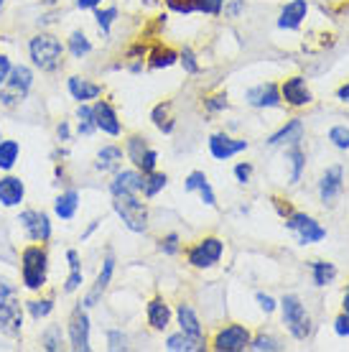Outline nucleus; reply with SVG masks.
Returning a JSON list of instances; mask_svg holds the SVG:
<instances>
[{
    "label": "nucleus",
    "mask_w": 349,
    "mask_h": 352,
    "mask_svg": "<svg viewBox=\"0 0 349 352\" xmlns=\"http://www.w3.org/2000/svg\"><path fill=\"white\" fill-rule=\"evenodd\" d=\"M28 54L38 69L44 72H54L61 67V56H64V46L56 36L52 34H38L31 38L28 44Z\"/></svg>",
    "instance_id": "nucleus-1"
},
{
    "label": "nucleus",
    "mask_w": 349,
    "mask_h": 352,
    "mask_svg": "<svg viewBox=\"0 0 349 352\" xmlns=\"http://www.w3.org/2000/svg\"><path fill=\"white\" fill-rule=\"evenodd\" d=\"M113 207L133 232H146L148 228V207L140 202L138 194H113Z\"/></svg>",
    "instance_id": "nucleus-2"
},
{
    "label": "nucleus",
    "mask_w": 349,
    "mask_h": 352,
    "mask_svg": "<svg viewBox=\"0 0 349 352\" xmlns=\"http://www.w3.org/2000/svg\"><path fill=\"white\" fill-rule=\"evenodd\" d=\"M46 268H49V258L41 245H31L23 250L21 256V273H23V283L26 289L38 291L46 283Z\"/></svg>",
    "instance_id": "nucleus-3"
},
{
    "label": "nucleus",
    "mask_w": 349,
    "mask_h": 352,
    "mask_svg": "<svg viewBox=\"0 0 349 352\" xmlns=\"http://www.w3.org/2000/svg\"><path fill=\"white\" fill-rule=\"evenodd\" d=\"M34 85V74L28 67H13L8 74V80L0 85V102L3 105H18V102H23L28 95V89Z\"/></svg>",
    "instance_id": "nucleus-4"
},
{
    "label": "nucleus",
    "mask_w": 349,
    "mask_h": 352,
    "mask_svg": "<svg viewBox=\"0 0 349 352\" xmlns=\"http://www.w3.org/2000/svg\"><path fill=\"white\" fill-rule=\"evenodd\" d=\"M280 309H283V322L289 324L291 335L296 337V340H306V337L311 335V319H308L298 296H293V294L286 296V299L280 301Z\"/></svg>",
    "instance_id": "nucleus-5"
},
{
    "label": "nucleus",
    "mask_w": 349,
    "mask_h": 352,
    "mask_svg": "<svg viewBox=\"0 0 349 352\" xmlns=\"http://www.w3.org/2000/svg\"><path fill=\"white\" fill-rule=\"evenodd\" d=\"M286 228L293 230L298 235V243H319V240L326 238V230L314 220V217H308V214H298V212H291L289 220H286Z\"/></svg>",
    "instance_id": "nucleus-6"
},
{
    "label": "nucleus",
    "mask_w": 349,
    "mask_h": 352,
    "mask_svg": "<svg viewBox=\"0 0 349 352\" xmlns=\"http://www.w3.org/2000/svg\"><path fill=\"white\" fill-rule=\"evenodd\" d=\"M250 332L243 324H229L225 329H219L214 337V350L219 352H240L245 347H250Z\"/></svg>",
    "instance_id": "nucleus-7"
},
{
    "label": "nucleus",
    "mask_w": 349,
    "mask_h": 352,
    "mask_svg": "<svg viewBox=\"0 0 349 352\" xmlns=\"http://www.w3.org/2000/svg\"><path fill=\"white\" fill-rule=\"evenodd\" d=\"M222 250L225 248H222V240L219 238H204L189 250V263L194 268H210V265H214L222 258Z\"/></svg>",
    "instance_id": "nucleus-8"
},
{
    "label": "nucleus",
    "mask_w": 349,
    "mask_h": 352,
    "mask_svg": "<svg viewBox=\"0 0 349 352\" xmlns=\"http://www.w3.org/2000/svg\"><path fill=\"white\" fill-rule=\"evenodd\" d=\"M21 225L26 230V235L34 243H46V240L52 238V222L46 217L44 212H36V210H26L21 212Z\"/></svg>",
    "instance_id": "nucleus-9"
},
{
    "label": "nucleus",
    "mask_w": 349,
    "mask_h": 352,
    "mask_svg": "<svg viewBox=\"0 0 349 352\" xmlns=\"http://www.w3.org/2000/svg\"><path fill=\"white\" fill-rule=\"evenodd\" d=\"M21 327H23V311H21V304L8 299H0V332L10 337L21 335Z\"/></svg>",
    "instance_id": "nucleus-10"
},
{
    "label": "nucleus",
    "mask_w": 349,
    "mask_h": 352,
    "mask_svg": "<svg viewBox=\"0 0 349 352\" xmlns=\"http://www.w3.org/2000/svg\"><path fill=\"white\" fill-rule=\"evenodd\" d=\"M69 342H71V350H77V352L89 350V317L82 311V307H77L74 314H71Z\"/></svg>",
    "instance_id": "nucleus-11"
},
{
    "label": "nucleus",
    "mask_w": 349,
    "mask_h": 352,
    "mask_svg": "<svg viewBox=\"0 0 349 352\" xmlns=\"http://www.w3.org/2000/svg\"><path fill=\"white\" fill-rule=\"evenodd\" d=\"M280 97L293 107H304L311 102V92H308V87H306L304 77H291V80L283 82Z\"/></svg>",
    "instance_id": "nucleus-12"
},
{
    "label": "nucleus",
    "mask_w": 349,
    "mask_h": 352,
    "mask_svg": "<svg viewBox=\"0 0 349 352\" xmlns=\"http://www.w3.org/2000/svg\"><path fill=\"white\" fill-rule=\"evenodd\" d=\"M245 148H247V141H232L229 135H222V133H217V135L210 138V151L217 161L232 159L235 153H240V151H245Z\"/></svg>",
    "instance_id": "nucleus-13"
},
{
    "label": "nucleus",
    "mask_w": 349,
    "mask_h": 352,
    "mask_svg": "<svg viewBox=\"0 0 349 352\" xmlns=\"http://www.w3.org/2000/svg\"><path fill=\"white\" fill-rule=\"evenodd\" d=\"M280 92L278 87L273 85V82H268V85H258V87H253L250 92H247V102L253 107H278L280 105Z\"/></svg>",
    "instance_id": "nucleus-14"
},
{
    "label": "nucleus",
    "mask_w": 349,
    "mask_h": 352,
    "mask_svg": "<svg viewBox=\"0 0 349 352\" xmlns=\"http://www.w3.org/2000/svg\"><path fill=\"white\" fill-rule=\"evenodd\" d=\"M23 194H26V186L21 179H16V176L0 179V204L3 207H18L23 202Z\"/></svg>",
    "instance_id": "nucleus-15"
},
{
    "label": "nucleus",
    "mask_w": 349,
    "mask_h": 352,
    "mask_svg": "<svg viewBox=\"0 0 349 352\" xmlns=\"http://www.w3.org/2000/svg\"><path fill=\"white\" fill-rule=\"evenodd\" d=\"M92 115H95V125L102 133H107V135H120V120H117L115 110L107 102H97L92 107Z\"/></svg>",
    "instance_id": "nucleus-16"
},
{
    "label": "nucleus",
    "mask_w": 349,
    "mask_h": 352,
    "mask_svg": "<svg viewBox=\"0 0 349 352\" xmlns=\"http://www.w3.org/2000/svg\"><path fill=\"white\" fill-rule=\"evenodd\" d=\"M306 13H308V6H306V0H291L289 6L280 10L278 26L293 31V28L301 26V21L306 18Z\"/></svg>",
    "instance_id": "nucleus-17"
},
{
    "label": "nucleus",
    "mask_w": 349,
    "mask_h": 352,
    "mask_svg": "<svg viewBox=\"0 0 349 352\" xmlns=\"http://www.w3.org/2000/svg\"><path fill=\"white\" fill-rule=\"evenodd\" d=\"M140 189H143V174L138 171H117L110 184L113 194H138Z\"/></svg>",
    "instance_id": "nucleus-18"
},
{
    "label": "nucleus",
    "mask_w": 349,
    "mask_h": 352,
    "mask_svg": "<svg viewBox=\"0 0 349 352\" xmlns=\"http://www.w3.org/2000/svg\"><path fill=\"white\" fill-rule=\"evenodd\" d=\"M113 271H115V261H113V256H107L105 261H102V271H100V276H97V283H95V289L89 291L87 296H85V307H95L97 304V299L102 296V291L110 286V278H113Z\"/></svg>",
    "instance_id": "nucleus-19"
},
{
    "label": "nucleus",
    "mask_w": 349,
    "mask_h": 352,
    "mask_svg": "<svg viewBox=\"0 0 349 352\" xmlns=\"http://www.w3.org/2000/svg\"><path fill=\"white\" fill-rule=\"evenodd\" d=\"M339 192H341V168L339 166L326 168V174H324L322 182H319V197H322V202L337 199Z\"/></svg>",
    "instance_id": "nucleus-20"
},
{
    "label": "nucleus",
    "mask_w": 349,
    "mask_h": 352,
    "mask_svg": "<svg viewBox=\"0 0 349 352\" xmlns=\"http://www.w3.org/2000/svg\"><path fill=\"white\" fill-rule=\"evenodd\" d=\"M69 92L74 100H79V102H87V100H95V97L102 95V87L100 85H95V82H87L82 80V77H71L69 80Z\"/></svg>",
    "instance_id": "nucleus-21"
},
{
    "label": "nucleus",
    "mask_w": 349,
    "mask_h": 352,
    "mask_svg": "<svg viewBox=\"0 0 349 352\" xmlns=\"http://www.w3.org/2000/svg\"><path fill=\"white\" fill-rule=\"evenodd\" d=\"M168 322H171V309H168V304L164 299H153L148 304V324L153 327V329H158V332H164L168 327Z\"/></svg>",
    "instance_id": "nucleus-22"
},
{
    "label": "nucleus",
    "mask_w": 349,
    "mask_h": 352,
    "mask_svg": "<svg viewBox=\"0 0 349 352\" xmlns=\"http://www.w3.org/2000/svg\"><path fill=\"white\" fill-rule=\"evenodd\" d=\"M301 135H304V123L301 120H291L289 125H283L278 133H273L271 138H268V143L271 146H280V143H296L301 141Z\"/></svg>",
    "instance_id": "nucleus-23"
},
{
    "label": "nucleus",
    "mask_w": 349,
    "mask_h": 352,
    "mask_svg": "<svg viewBox=\"0 0 349 352\" xmlns=\"http://www.w3.org/2000/svg\"><path fill=\"white\" fill-rule=\"evenodd\" d=\"M166 347L171 352H196V350H204V342H201V337H192L186 335V332H179V335L168 337Z\"/></svg>",
    "instance_id": "nucleus-24"
},
{
    "label": "nucleus",
    "mask_w": 349,
    "mask_h": 352,
    "mask_svg": "<svg viewBox=\"0 0 349 352\" xmlns=\"http://www.w3.org/2000/svg\"><path fill=\"white\" fill-rule=\"evenodd\" d=\"M176 314H179L181 332H186V335H192V337H201V324L189 304H179V311H176Z\"/></svg>",
    "instance_id": "nucleus-25"
},
{
    "label": "nucleus",
    "mask_w": 349,
    "mask_h": 352,
    "mask_svg": "<svg viewBox=\"0 0 349 352\" xmlns=\"http://www.w3.org/2000/svg\"><path fill=\"white\" fill-rule=\"evenodd\" d=\"M79 207V194L74 192V189H69V192H64L54 202V210H56V214H59L61 220H71L74 217V212H77Z\"/></svg>",
    "instance_id": "nucleus-26"
},
{
    "label": "nucleus",
    "mask_w": 349,
    "mask_h": 352,
    "mask_svg": "<svg viewBox=\"0 0 349 352\" xmlns=\"http://www.w3.org/2000/svg\"><path fill=\"white\" fill-rule=\"evenodd\" d=\"M67 261H69V278H67V286H64V291L67 294H71V291H77L79 286H82V268H79V256L77 250H67Z\"/></svg>",
    "instance_id": "nucleus-27"
},
{
    "label": "nucleus",
    "mask_w": 349,
    "mask_h": 352,
    "mask_svg": "<svg viewBox=\"0 0 349 352\" xmlns=\"http://www.w3.org/2000/svg\"><path fill=\"white\" fill-rule=\"evenodd\" d=\"M117 161H122V148H117V146H105V148L97 153V168H102V171H107V168H115L117 166Z\"/></svg>",
    "instance_id": "nucleus-28"
},
{
    "label": "nucleus",
    "mask_w": 349,
    "mask_h": 352,
    "mask_svg": "<svg viewBox=\"0 0 349 352\" xmlns=\"http://www.w3.org/2000/svg\"><path fill=\"white\" fill-rule=\"evenodd\" d=\"M21 153V146L16 141H0V168H13Z\"/></svg>",
    "instance_id": "nucleus-29"
},
{
    "label": "nucleus",
    "mask_w": 349,
    "mask_h": 352,
    "mask_svg": "<svg viewBox=\"0 0 349 352\" xmlns=\"http://www.w3.org/2000/svg\"><path fill=\"white\" fill-rule=\"evenodd\" d=\"M166 184H168L166 174H156V171H150V174L143 176V189H140V192H143L150 199V197H156V194L161 192V189H164Z\"/></svg>",
    "instance_id": "nucleus-30"
},
{
    "label": "nucleus",
    "mask_w": 349,
    "mask_h": 352,
    "mask_svg": "<svg viewBox=\"0 0 349 352\" xmlns=\"http://www.w3.org/2000/svg\"><path fill=\"white\" fill-rule=\"evenodd\" d=\"M337 278V268L332 263H324V261H316L314 263V283L316 286H326Z\"/></svg>",
    "instance_id": "nucleus-31"
},
{
    "label": "nucleus",
    "mask_w": 349,
    "mask_h": 352,
    "mask_svg": "<svg viewBox=\"0 0 349 352\" xmlns=\"http://www.w3.org/2000/svg\"><path fill=\"white\" fill-rule=\"evenodd\" d=\"M176 59H179V54L174 49H156V52L150 54V67L153 69H166V67L176 64Z\"/></svg>",
    "instance_id": "nucleus-32"
},
{
    "label": "nucleus",
    "mask_w": 349,
    "mask_h": 352,
    "mask_svg": "<svg viewBox=\"0 0 349 352\" xmlns=\"http://www.w3.org/2000/svg\"><path fill=\"white\" fill-rule=\"evenodd\" d=\"M77 118H79V133L82 135H92L95 133V115H92V107H87L85 102L79 105V110H77Z\"/></svg>",
    "instance_id": "nucleus-33"
},
{
    "label": "nucleus",
    "mask_w": 349,
    "mask_h": 352,
    "mask_svg": "<svg viewBox=\"0 0 349 352\" xmlns=\"http://www.w3.org/2000/svg\"><path fill=\"white\" fill-rule=\"evenodd\" d=\"M69 52H71V56H77V59H82L85 54L92 52V44L87 41V36H85V34H79V31H74V34H71V38H69Z\"/></svg>",
    "instance_id": "nucleus-34"
},
{
    "label": "nucleus",
    "mask_w": 349,
    "mask_h": 352,
    "mask_svg": "<svg viewBox=\"0 0 349 352\" xmlns=\"http://www.w3.org/2000/svg\"><path fill=\"white\" fill-rule=\"evenodd\" d=\"M146 151H148V143H146V138H140V135H133L131 141H128V159L138 166L140 159L146 156Z\"/></svg>",
    "instance_id": "nucleus-35"
},
{
    "label": "nucleus",
    "mask_w": 349,
    "mask_h": 352,
    "mask_svg": "<svg viewBox=\"0 0 349 352\" xmlns=\"http://www.w3.org/2000/svg\"><path fill=\"white\" fill-rule=\"evenodd\" d=\"M286 159L291 161V168H293V171H291V184H296L298 179H301V171H304V161H306V156H304V153H301L298 148H291Z\"/></svg>",
    "instance_id": "nucleus-36"
},
{
    "label": "nucleus",
    "mask_w": 349,
    "mask_h": 352,
    "mask_svg": "<svg viewBox=\"0 0 349 352\" xmlns=\"http://www.w3.org/2000/svg\"><path fill=\"white\" fill-rule=\"evenodd\" d=\"M168 110H171V105H168V102H164V105H158L156 110H153V123H156L164 133L174 131V123L168 120Z\"/></svg>",
    "instance_id": "nucleus-37"
},
{
    "label": "nucleus",
    "mask_w": 349,
    "mask_h": 352,
    "mask_svg": "<svg viewBox=\"0 0 349 352\" xmlns=\"http://www.w3.org/2000/svg\"><path fill=\"white\" fill-rule=\"evenodd\" d=\"M54 309V301L52 299H36V301H28V311H31V317L34 319H44L52 314Z\"/></svg>",
    "instance_id": "nucleus-38"
},
{
    "label": "nucleus",
    "mask_w": 349,
    "mask_h": 352,
    "mask_svg": "<svg viewBox=\"0 0 349 352\" xmlns=\"http://www.w3.org/2000/svg\"><path fill=\"white\" fill-rule=\"evenodd\" d=\"M329 141H332L337 148L347 151L349 148V128H344V125L332 128V131H329Z\"/></svg>",
    "instance_id": "nucleus-39"
},
{
    "label": "nucleus",
    "mask_w": 349,
    "mask_h": 352,
    "mask_svg": "<svg viewBox=\"0 0 349 352\" xmlns=\"http://www.w3.org/2000/svg\"><path fill=\"white\" fill-rule=\"evenodd\" d=\"M97 26L102 28V34H110V26H113V21L117 18V8H107V10H97Z\"/></svg>",
    "instance_id": "nucleus-40"
},
{
    "label": "nucleus",
    "mask_w": 349,
    "mask_h": 352,
    "mask_svg": "<svg viewBox=\"0 0 349 352\" xmlns=\"http://www.w3.org/2000/svg\"><path fill=\"white\" fill-rule=\"evenodd\" d=\"M44 347L46 350H61V327H52V329H46L44 335Z\"/></svg>",
    "instance_id": "nucleus-41"
},
{
    "label": "nucleus",
    "mask_w": 349,
    "mask_h": 352,
    "mask_svg": "<svg viewBox=\"0 0 349 352\" xmlns=\"http://www.w3.org/2000/svg\"><path fill=\"white\" fill-rule=\"evenodd\" d=\"M222 6H225V0H196V10L207 13V16H219Z\"/></svg>",
    "instance_id": "nucleus-42"
},
{
    "label": "nucleus",
    "mask_w": 349,
    "mask_h": 352,
    "mask_svg": "<svg viewBox=\"0 0 349 352\" xmlns=\"http://www.w3.org/2000/svg\"><path fill=\"white\" fill-rule=\"evenodd\" d=\"M107 347H110L113 352L128 350V337L122 335V332H117V329H113V332L107 335Z\"/></svg>",
    "instance_id": "nucleus-43"
},
{
    "label": "nucleus",
    "mask_w": 349,
    "mask_h": 352,
    "mask_svg": "<svg viewBox=\"0 0 349 352\" xmlns=\"http://www.w3.org/2000/svg\"><path fill=\"white\" fill-rule=\"evenodd\" d=\"M204 184H207V176H204V171H194V174L186 176V184H183V189H186V192H199Z\"/></svg>",
    "instance_id": "nucleus-44"
},
{
    "label": "nucleus",
    "mask_w": 349,
    "mask_h": 352,
    "mask_svg": "<svg viewBox=\"0 0 349 352\" xmlns=\"http://www.w3.org/2000/svg\"><path fill=\"white\" fill-rule=\"evenodd\" d=\"M250 347H253V350H258V352H262V350H268V352L280 350L278 342H275V340H271V337H255V340H250Z\"/></svg>",
    "instance_id": "nucleus-45"
},
{
    "label": "nucleus",
    "mask_w": 349,
    "mask_h": 352,
    "mask_svg": "<svg viewBox=\"0 0 349 352\" xmlns=\"http://www.w3.org/2000/svg\"><path fill=\"white\" fill-rule=\"evenodd\" d=\"M179 59H181L183 69L189 72V74H196V72H199V64H196V56H194L192 49H183V52L179 54Z\"/></svg>",
    "instance_id": "nucleus-46"
},
{
    "label": "nucleus",
    "mask_w": 349,
    "mask_h": 352,
    "mask_svg": "<svg viewBox=\"0 0 349 352\" xmlns=\"http://www.w3.org/2000/svg\"><path fill=\"white\" fill-rule=\"evenodd\" d=\"M156 161H158V153L153 148H148L146 151V156L140 159L138 168L143 171V174H150V171H156Z\"/></svg>",
    "instance_id": "nucleus-47"
},
{
    "label": "nucleus",
    "mask_w": 349,
    "mask_h": 352,
    "mask_svg": "<svg viewBox=\"0 0 349 352\" xmlns=\"http://www.w3.org/2000/svg\"><path fill=\"white\" fill-rule=\"evenodd\" d=\"M204 107H207L210 113H217V110H225V107H227V97H225V95L210 97V100H204Z\"/></svg>",
    "instance_id": "nucleus-48"
},
{
    "label": "nucleus",
    "mask_w": 349,
    "mask_h": 352,
    "mask_svg": "<svg viewBox=\"0 0 349 352\" xmlns=\"http://www.w3.org/2000/svg\"><path fill=\"white\" fill-rule=\"evenodd\" d=\"M161 250H164V253H168V256L179 253V235H168V238L161 240Z\"/></svg>",
    "instance_id": "nucleus-49"
},
{
    "label": "nucleus",
    "mask_w": 349,
    "mask_h": 352,
    "mask_svg": "<svg viewBox=\"0 0 349 352\" xmlns=\"http://www.w3.org/2000/svg\"><path fill=\"white\" fill-rule=\"evenodd\" d=\"M250 174H253V166H250V164H237L235 166V176L240 184H247V182H250Z\"/></svg>",
    "instance_id": "nucleus-50"
},
{
    "label": "nucleus",
    "mask_w": 349,
    "mask_h": 352,
    "mask_svg": "<svg viewBox=\"0 0 349 352\" xmlns=\"http://www.w3.org/2000/svg\"><path fill=\"white\" fill-rule=\"evenodd\" d=\"M334 329H337V335L349 337V311H344L341 317H337V322H334Z\"/></svg>",
    "instance_id": "nucleus-51"
},
{
    "label": "nucleus",
    "mask_w": 349,
    "mask_h": 352,
    "mask_svg": "<svg viewBox=\"0 0 349 352\" xmlns=\"http://www.w3.org/2000/svg\"><path fill=\"white\" fill-rule=\"evenodd\" d=\"M199 194H201V202L207 204V207H214L217 204V199H214V192H212V186H210V182L201 186L199 189Z\"/></svg>",
    "instance_id": "nucleus-52"
},
{
    "label": "nucleus",
    "mask_w": 349,
    "mask_h": 352,
    "mask_svg": "<svg viewBox=\"0 0 349 352\" xmlns=\"http://www.w3.org/2000/svg\"><path fill=\"white\" fill-rule=\"evenodd\" d=\"M222 8H225V16L237 18V16H240V10L245 8V3H243V0H229V6H222Z\"/></svg>",
    "instance_id": "nucleus-53"
},
{
    "label": "nucleus",
    "mask_w": 349,
    "mask_h": 352,
    "mask_svg": "<svg viewBox=\"0 0 349 352\" xmlns=\"http://www.w3.org/2000/svg\"><path fill=\"white\" fill-rule=\"evenodd\" d=\"M258 304H260V309L265 314H271L273 309H275V301H273V296H268V294H258Z\"/></svg>",
    "instance_id": "nucleus-54"
},
{
    "label": "nucleus",
    "mask_w": 349,
    "mask_h": 352,
    "mask_svg": "<svg viewBox=\"0 0 349 352\" xmlns=\"http://www.w3.org/2000/svg\"><path fill=\"white\" fill-rule=\"evenodd\" d=\"M13 294H16V286H13L8 278L0 276V299H8V296H13Z\"/></svg>",
    "instance_id": "nucleus-55"
},
{
    "label": "nucleus",
    "mask_w": 349,
    "mask_h": 352,
    "mask_svg": "<svg viewBox=\"0 0 349 352\" xmlns=\"http://www.w3.org/2000/svg\"><path fill=\"white\" fill-rule=\"evenodd\" d=\"M10 69H13V64H10V59H8V56H3V54H0V85H3V82L8 80Z\"/></svg>",
    "instance_id": "nucleus-56"
},
{
    "label": "nucleus",
    "mask_w": 349,
    "mask_h": 352,
    "mask_svg": "<svg viewBox=\"0 0 349 352\" xmlns=\"http://www.w3.org/2000/svg\"><path fill=\"white\" fill-rule=\"evenodd\" d=\"M77 6L82 10H87V8H97L100 6V0H77Z\"/></svg>",
    "instance_id": "nucleus-57"
},
{
    "label": "nucleus",
    "mask_w": 349,
    "mask_h": 352,
    "mask_svg": "<svg viewBox=\"0 0 349 352\" xmlns=\"http://www.w3.org/2000/svg\"><path fill=\"white\" fill-rule=\"evenodd\" d=\"M56 133H59V138H61V141H67V138H69V125H67V123H61L59 128H56Z\"/></svg>",
    "instance_id": "nucleus-58"
},
{
    "label": "nucleus",
    "mask_w": 349,
    "mask_h": 352,
    "mask_svg": "<svg viewBox=\"0 0 349 352\" xmlns=\"http://www.w3.org/2000/svg\"><path fill=\"white\" fill-rule=\"evenodd\" d=\"M337 97H339L341 102H349V85H344V87H339V92H337Z\"/></svg>",
    "instance_id": "nucleus-59"
},
{
    "label": "nucleus",
    "mask_w": 349,
    "mask_h": 352,
    "mask_svg": "<svg viewBox=\"0 0 349 352\" xmlns=\"http://www.w3.org/2000/svg\"><path fill=\"white\" fill-rule=\"evenodd\" d=\"M95 230H97V222H92V225H89V228H87V232H85V235H82V240H87L89 235H92V232H95Z\"/></svg>",
    "instance_id": "nucleus-60"
},
{
    "label": "nucleus",
    "mask_w": 349,
    "mask_h": 352,
    "mask_svg": "<svg viewBox=\"0 0 349 352\" xmlns=\"http://www.w3.org/2000/svg\"><path fill=\"white\" fill-rule=\"evenodd\" d=\"M344 311H349V289L344 291Z\"/></svg>",
    "instance_id": "nucleus-61"
},
{
    "label": "nucleus",
    "mask_w": 349,
    "mask_h": 352,
    "mask_svg": "<svg viewBox=\"0 0 349 352\" xmlns=\"http://www.w3.org/2000/svg\"><path fill=\"white\" fill-rule=\"evenodd\" d=\"M3 3H5V0H0V10H3Z\"/></svg>",
    "instance_id": "nucleus-62"
}]
</instances>
